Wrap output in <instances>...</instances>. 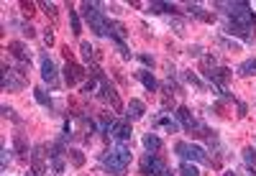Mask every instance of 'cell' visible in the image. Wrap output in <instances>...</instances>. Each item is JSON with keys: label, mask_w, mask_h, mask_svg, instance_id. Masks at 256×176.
<instances>
[{"label": "cell", "mask_w": 256, "mask_h": 176, "mask_svg": "<svg viewBox=\"0 0 256 176\" xmlns=\"http://www.w3.org/2000/svg\"><path fill=\"white\" fill-rule=\"evenodd\" d=\"M216 10H223L228 23L233 26H241L246 31L256 28V13H251V5L246 0H238V3H216Z\"/></svg>", "instance_id": "6da1fadb"}, {"label": "cell", "mask_w": 256, "mask_h": 176, "mask_svg": "<svg viewBox=\"0 0 256 176\" xmlns=\"http://www.w3.org/2000/svg\"><path fill=\"white\" fill-rule=\"evenodd\" d=\"M134 153L126 148V143H116L113 151H102L100 153V164L105 166V171H110L113 176H123L128 164H131Z\"/></svg>", "instance_id": "7a4b0ae2"}, {"label": "cell", "mask_w": 256, "mask_h": 176, "mask_svg": "<svg viewBox=\"0 0 256 176\" xmlns=\"http://www.w3.org/2000/svg\"><path fill=\"white\" fill-rule=\"evenodd\" d=\"M102 3H90V0H84V3L80 5L84 20H88V26L92 28L95 36H108V28H110V18L102 13Z\"/></svg>", "instance_id": "3957f363"}, {"label": "cell", "mask_w": 256, "mask_h": 176, "mask_svg": "<svg viewBox=\"0 0 256 176\" xmlns=\"http://www.w3.org/2000/svg\"><path fill=\"white\" fill-rule=\"evenodd\" d=\"M174 153H177L182 161H190V164H202V166H212V169L220 166V161H212L202 146L187 143V141H177L174 143Z\"/></svg>", "instance_id": "277c9868"}, {"label": "cell", "mask_w": 256, "mask_h": 176, "mask_svg": "<svg viewBox=\"0 0 256 176\" xmlns=\"http://www.w3.org/2000/svg\"><path fill=\"white\" fill-rule=\"evenodd\" d=\"M28 87V74L26 67H8L3 64V90L6 92H20Z\"/></svg>", "instance_id": "5b68a950"}, {"label": "cell", "mask_w": 256, "mask_h": 176, "mask_svg": "<svg viewBox=\"0 0 256 176\" xmlns=\"http://www.w3.org/2000/svg\"><path fill=\"white\" fill-rule=\"evenodd\" d=\"M138 171H141V176H164L169 171V166L164 164L162 156H156V153H146L138 161Z\"/></svg>", "instance_id": "8992f818"}, {"label": "cell", "mask_w": 256, "mask_h": 176, "mask_svg": "<svg viewBox=\"0 0 256 176\" xmlns=\"http://www.w3.org/2000/svg\"><path fill=\"white\" fill-rule=\"evenodd\" d=\"M95 100H100V102H105V105H113V110L116 113H120V97H118V92H116V87H113V82L105 77L102 82H100V87H98V92H95Z\"/></svg>", "instance_id": "52a82bcc"}, {"label": "cell", "mask_w": 256, "mask_h": 176, "mask_svg": "<svg viewBox=\"0 0 256 176\" xmlns=\"http://www.w3.org/2000/svg\"><path fill=\"white\" fill-rule=\"evenodd\" d=\"M64 82H67V87H80L84 82V77H88V72H84L82 64L77 61H67V67H64Z\"/></svg>", "instance_id": "ba28073f"}, {"label": "cell", "mask_w": 256, "mask_h": 176, "mask_svg": "<svg viewBox=\"0 0 256 176\" xmlns=\"http://www.w3.org/2000/svg\"><path fill=\"white\" fill-rule=\"evenodd\" d=\"M41 79H44L49 87H59V69L52 56H41Z\"/></svg>", "instance_id": "9c48e42d"}, {"label": "cell", "mask_w": 256, "mask_h": 176, "mask_svg": "<svg viewBox=\"0 0 256 176\" xmlns=\"http://www.w3.org/2000/svg\"><path fill=\"white\" fill-rule=\"evenodd\" d=\"M8 54L20 64V67H26V64H31V59H34V54H31V49L26 46L24 41H10L8 43Z\"/></svg>", "instance_id": "30bf717a"}, {"label": "cell", "mask_w": 256, "mask_h": 176, "mask_svg": "<svg viewBox=\"0 0 256 176\" xmlns=\"http://www.w3.org/2000/svg\"><path fill=\"white\" fill-rule=\"evenodd\" d=\"M46 153H49V146L46 143H36L31 148V169L36 174H44L46 171Z\"/></svg>", "instance_id": "8fae6325"}, {"label": "cell", "mask_w": 256, "mask_h": 176, "mask_svg": "<svg viewBox=\"0 0 256 176\" xmlns=\"http://www.w3.org/2000/svg\"><path fill=\"white\" fill-rule=\"evenodd\" d=\"M174 118L180 120V125L187 130V133H195V128L200 125V120H198L195 115H192V113H190V107H184V105H180V107H177Z\"/></svg>", "instance_id": "7c38bea8"}, {"label": "cell", "mask_w": 256, "mask_h": 176, "mask_svg": "<svg viewBox=\"0 0 256 176\" xmlns=\"http://www.w3.org/2000/svg\"><path fill=\"white\" fill-rule=\"evenodd\" d=\"M80 54H82V61H88L90 67H98L100 59H102V51L95 49L90 41H82V43H80Z\"/></svg>", "instance_id": "4fadbf2b"}, {"label": "cell", "mask_w": 256, "mask_h": 176, "mask_svg": "<svg viewBox=\"0 0 256 176\" xmlns=\"http://www.w3.org/2000/svg\"><path fill=\"white\" fill-rule=\"evenodd\" d=\"M134 77H136V79H138V82L146 87L148 92H156L159 87H162V82H159L152 72H148V69H136V72H134Z\"/></svg>", "instance_id": "5bb4252c"}, {"label": "cell", "mask_w": 256, "mask_h": 176, "mask_svg": "<svg viewBox=\"0 0 256 176\" xmlns=\"http://www.w3.org/2000/svg\"><path fill=\"white\" fill-rule=\"evenodd\" d=\"M144 113H146V105H144L141 100H131V102H128V107H126V123H136V120H141Z\"/></svg>", "instance_id": "9a60e30c"}, {"label": "cell", "mask_w": 256, "mask_h": 176, "mask_svg": "<svg viewBox=\"0 0 256 176\" xmlns=\"http://www.w3.org/2000/svg\"><path fill=\"white\" fill-rule=\"evenodd\" d=\"M184 8L190 10V15H192V18L202 20V23H216V20H218V15H212V13H205V8H202L200 3H187Z\"/></svg>", "instance_id": "2e32d148"}, {"label": "cell", "mask_w": 256, "mask_h": 176, "mask_svg": "<svg viewBox=\"0 0 256 176\" xmlns=\"http://www.w3.org/2000/svg\"><path fill=\"white\" fill-rule=\"evenodd\" d=\"M154 128H164L166 133H172V136H174V133H180V128H182V125H180V120L172 118V115H159V118L154 120Z\"/></svg>", "instance_id": "e0dca14e"}, {"label": "cell", "mask_w": 256, "mask_h": 176, "mask_svg": "<svg viewBox=\"0 0 256 176\" xmlns=\"http://www.w3.org/2000/svg\"><path fill=\"white\" fill-rule=\"evenodd\" d=\"M13 148H16V156H18L20 161H26V159L31 156V148H28V141H26L24 133L13 136Z\"/></svg>", "instance_id": "ac0fdd59"}, {"label": "cell", "mask_w": 256, "mask_h": 176, "mask_svg": "<svg viewBox=\"0 0 256 176\" xmlns=\"http://www.w3.org/2000/svg\"><path fill=\"white\" fill-rule=\"evenodd\" d=\"M148 10L152 13H159V15H180V8L172 5V3H162V0H156V3L148 5Z\"/></svg>", "instance_id": "d6986e66"}, {"label": "cell", "mask_w": 256, "mask_h": 176, "mask_svg": "<svg viewBox=\"0 0 256 176\" xmlns=\"http://www.w3.org/2000/svg\"><path fill=\"white\" fill-rule=\"evenodd\" d=\"M226 33H230V36L241 38L244 43H254V36H251V31H246V28H241V26H233V23H228V20H226Z\"/></svg>", "instance_id": "ffe728a7"}, {"label": "cell", "mask_w": 256, "mask_h": 176, "mask_svg": "<svg viewBox=\"0 0 256 176\" xmlns=\"http://www.w3.org/2000/svg\"><path fill=\"white\" fill-rule=\"evenodd\" d=\"M108 36L113 38V43H116V41H126V38H128V28H126V26L120 23V20H110Z\"/></svg>", "instance_id": "44dd1931"}, {"label": "cell", "mask_w": 256, "mask_h": 176, "mask_svg": "<svg viewBox=\"0 0 256 176\" xmlns=\"http://www.w3.org/2000/svg\"><path fill=\"white\" fill-rule=\"evenodd\" d=\"M238 77H256V56L246 59L244 64H238V69H236Z\"/></svg>", "instance_id": "7402d4cb"}, {"label": "cell", "mask_w": 256, "mask_h": 176, "mask_svg": "<svg viewBox=\"0 0 256 176\" xmlns=\"http://www.w3.org/2000/svg\"><path fill=\"white\" fill-rule=\"evenodd\" d=\"M162 138L159 136H152V133H148V136H144V148H146V153H159L162 151Z\"/></svg>", "instance_id": "603a6c76"}, {"label": "cell", "mask_w": 256, "mask_h": 176, "mask_svg": "<svg viewBox=\"0 0 256 176\" xmlns=\"http://www.w3.org/2000/svg\"><path fill=\"white\" fill-rule=\"evenodd\" d=\"M34 97H36L38 105H44L46 110H54V100L44 92V87H34Z\"/></svg>", "instance_id": "cb8c5ba5"}, {"label": "cell", "mask_w": 256, "mask_h": 176, "mask_svg": "<svg viewBox=\"0 0 256 176\" xmlns=\"http://www.w3.org/2000/svg\"><path fill=\"white\" fill-rule=\"evenodd\" d=\"M10 28L20 31L26 38H36V28H34L31 23H24V20H10Z\"/></svg>", "instance_id": "d4e9b609"}, {"label": "cell", "mask_w": 256, "mask_h": 176, "mask_svg": "<svg viewBox=\"0 0 256 176\" xmlns=\"http://www.w3.org/2000/svg\"><path fill=\"white\" fill-rule=\"evenodd\" d=\"M70 28H72V36H80L82 33V23H80V13L72 8L70 3Z\"/></svg>", "instance_id": "484cf974"}, {"label": "cell", "mask_w": 256, "mask_h": 176, "mask_svg": "<svg viewBox=\"0 0 256 176\" xmlns=\"http://www.w3.org/2000/svg\"><path fill=\"white\" fill-rule=\"evenodd\" d=\"M38 8L44 10V13H46L52 20H56V18H59V5H56V3H49V0H41Z\"/></svg>", "instance_id": "4316f807"}, {"label": "cell", "mask_w": 256, "mask_h": 176, "mask_svg": "<svg viewBox=\"0 0 256 176\" xmlns=\"http://www.w3.org/2000/svg\"><path fill=\"white\" fill-rule=\"evenodd\" d=\"M67 156H70V161H72L74 169H82V166H84V153H82L80 148H70Z\"/></svg>", "instance_id": "83f0119b"}, {"label": "cell", "mask_w": 256, "mask_h": 176, "mask_svg": "<svg viewBox=\"0 0 256 176\" xmlns=\"http://www.w3.org/2000/svg\"><path fill=\"white\" fill-rule=\"evenodd\" d=\"M241 156H244V161H246V166L254 171L256 169V148H251V146H246L244 151H241Z\"/></svg>", "instance_id": "f1b7e54d"}, {"label": "cell", "mask_w": 256, "mask_h": 176, "mask_svg": "<svg viewBox=\"0 0 256 176\" xmlns=\"http://www.w3.org/2000/svg\"><path fill=\"white\" fill-rule=\"evenodd\" d=\"M182 79H184L187 84H192V87H198V90H202V87H205V82H202L195 72H190V69H187V72H182Z\"/></svg>", "instance_id": "f546056e"}, {"label": "cell", "mask_w": 256, "mask_h": 176, "mask_svg": "<svg viewBox=\"0 0 256 176\" xmlns=\"http://www.w3.org/2000/svg\"><path fill=\"white\" fill-rule=\"evenodd\" d=\"M49 161H52V174L62 176L64 174V156H49Z\"/></svg>", "instance_id": "4dcf8cb0"}, {"label": "cell", "mask_w": 256, "mask_h": 176, "mask_svg": "<svg viewBox=\"0 0 256 176\" xmlns=\"http://www.w3.org/2000/svg\"><path fill=\"white\" fill-rule=\"evenodd\" d=\"M180 176H200V171L192 166L190 161H182V164H180Z\"/></svg>", "instance_id": "1f68e13d"}, {"label": "cell", "mask_w": 256, "mask_h": 176, "mask_svg": "<svg viewBox=\"0 0 256 176\" xmlns=\"http://www.w3.org/2000/svg\"><path fill=\"white\" fill-rule=\"evenodd\" d=\"M116 49H118V54H120V59H126V61H131L134 59V54H131V49L126 46V41H116Z\"/></svg>", "instance_id": "d6a6232c"}, {"label": "cell", "mask_w": 256, "mask_h": 176, "mask_svg": "<svg viewBox=\"0 0 256 176\" xmlns=\"http://www.w3.org/2000/svg\"><path fill=\"white\" fill-rule=\"evenodd\" d=\"M216 43H218V46H223V49L238 51V43H236V41H228V38H223V36H216Z\"/></svg>", "instance_id": "836d02e7"}, {"label": "cell", "mask_w": 256, "mask_h": 176, "mask_svg": "<svg viewBox=\"0 0 256 176\" xmlns=\"http://www.w3.org/2000/svg\"><path fill=\"white\" fill-rule=\"evenodd\" d=\"M3 118L6 120H10V123H20V118H18V113L10 107V105H3Z\"/></svg>", "instance_id": "e575fe53"}, {"label": "cell", "mask_w": 256, "mask_h": 176, "mask_svg": "<svg viewBox=\"0 0 256 176\" xmlns=\"http://www.w3.org/2000/svg\"><path fill=\"white\" fill-rule=\"evenodd\" d=\"M20 10H24V15H26V18H31V15H34V10H36V5H34V3H28V0H20Z\"/></svg>", "instance_id": "d590c367"}, {"label": "cell", "mask_w": 256, "mask_h": 176, "mask_svg": "<svg viewBox=\"0 0 256 176\" xmlns=\"http://www.w3.org/2000/svg\"><path fill=\"white\" fill-rule=\"evenodd\" d=\"M10 156H13V153H10L8 146L3 143V164H0V166H3V171H8V166H10Z\"/></svg>", "instance_id": "8d00e7d4"}, {"label": "cell", "mask_w": 256, "mask_h": 176, "mask_svg": "<svg viewBox=\"0 0 256 176\" xmlns=\"http://www.w3.org/2000/svg\"><path fill=\"white\" fill-rule=\"evenodd\" d=\"M138 56V61L144 64V67H154V56L152 54H136Z\"/></svg>", "instance_id": "74e56055"}, {"label": "cell", "mask_w": 256, "mask_h": 176, "mask_svg": "<svg viewBox=\"0 0 256 176\" xmlns=\"http://www.w3.org/2000/svg\"><path fill=\"white\" fill-rule=\"evenodd\" d=\"M236 110H238V118H246V113H248L246 102H241V100H236Z\"/></svg>", "instance_id": "f35d334b"}, {"label": "cell", "mask_w": 256, "mask_h": 176, "mask_svg": "<svg viewBox=\"0 0 256 176\" xmlns=\"http://www.w3.org/2000/svg\"><path fill=\"white\" fill-rule=\"evenodd\" d=\"M44 43H46V46H52V43H54V31H52V26L44 31Z\"/></svg>", "instance_id": "ab89813d"}, {"label": "cell", "mask_w": 256, "mask_h": 176, "mask_svg": "<svg viewBox=\"0 0 256 176\" xmlns=\"http://www.w3.org/2000/svg\"><path fill=\"white\" fill-rule=\"evenodd\" d=\"M190 54H192V56H200L202 49H200V46H190Z\"/></svg>", "instance_id": "60d3db41"}, {"label": "cell", "mask_w": 256, "mask_h": 176, "mask_svg": "<svg viewBox=\"0 0 256 176\" xmlns=\"http://www.w3.org/2000/svg\"><path fill=\"white\" fill-rule=\"evenodd\" d=\"M26 176H41V174H36V171H34V169H31V171H28V174H26Z\"/></svg>", "instance_id": "b9f144b4"}]
</instances>
